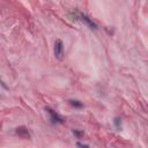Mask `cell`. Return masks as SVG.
Listing matches in <instances>:
<instances>
[{
  "instance_id": "1",
  "label": "cell",
  "mask_w": 148,
  "mask_h": 148,
  "mask_svg": "<svg viewBox=\"0 0 148 148\" xmlns=\"http://www.w3.org/2000/svg\"><path fill=\"white\" fill-rule=\"evenodd\" d=\"M71 16H72V18L75 20V21H76V20H80V21L84 22L90 29L97 30V24H96L90 17H88L86 14H83V13H81V12H79V10H74V12L71 13Z\"/></svg>"
},
{
  "instance_id": "2",
  "label": "cell",
  "mask_w": 148,
  "mask_h": 148,
  "mask_svg": "<svg viewBox=\"0 0 148 148\" xmlns=\"http://www.w3.org/2000/svg\"><path fill=\"white\" fill-rule=\"evenodd\" d=\"M45 111H47V113L50 114V120L52 124H62L65 121V119L54 110H52L51 108H45Z\"/></svg>"
},
{
  "instance_id": "3",
  "label": "cell",
  "mask_w": 148,
  "mask_h": 148,
  "mask_svg": "<svg viewBox=\"0 0 148 148\" xmlns=\"http://www.w3.org/2000/svg\"><path fill=\"white\" fill-rule=\"evenodd\" d=\"M53 51H54V57L57 59H60L61 60L62 57H64V43H62V40H60V39H57L56 40Z\"/></svg>"
},
{
  "instance_id": "4",
  "label": "cell",
  "mask_w": 148,
  "mask_h": 148,
  "mask_svg": "<svg viewBox=\"0 0 148 148\" xmlns=\"http://www.w3.org/2000/svg\"><path fill=\"white\" fill-rule=\"evenodd\" d=\"M15 133L22 139H30V133L25 126H18L15 128Z\"/></svg>"
},
{
  "instance_id": "5",
  "label": "cell",
  "mask_w": 148,
  "mask_h": 148,
  "mask_svg": "<svg viewBox=\"0 0 148 148\" xmlns=\"http://www.w3.org/2000/svg\"><path fill=\"white\" fill-rule=\"evenodd\" d=\"M68 103H69V105L71 106H73V108H75V109H82L84 105H83V103L81 102V101H79V99H69L68 101Z\"/></svg>"
},
{
  "instance_id": "6",
  "label": "cell",
  "mask_w": 148,
  "mask_h": 148,
  "mask_svg": "<svg viewBox=\"0 0 148 148\" xmlns=\"http://www.w3.org/2000/svg\"><path fill=\"white\" fill-rule=\"evenodd\" d=\"M113 124H114V126H116L118 130H120V128H121V118L116 117L114 120H113Z\"/></svg>"
},
{
  "instance_id": "7",
  "label": "cell",
  "mask_w": 148,
  "mask_h": 148,
  "mask_svg": "<svg viewBox=\"0 0 148 148\" xmlns=\"http://www.w3.org/2000/svg\"><path fill=\"white\" fill-rule=\"evenodd\" d=\"M73 133H74V135H76L79 139L83 135V132H82V131H79V130H73Z\"/></svg>"
},
{
  "instance_id": "8",
  "label": "cell",
  "mask_w": 148,
  "mask_h": 148,
  "mask_svg": "<svg viewBox=\"0 0 148 148\" xmlns=\"http://www.w3.org/2000/svg\"><path fill=\"white\" fill-rule=\"evenodd\" d=\"M76 147L77 148H89L88 145H84V143H81V142H76Z\"/></svg>"
}]
</instances>
